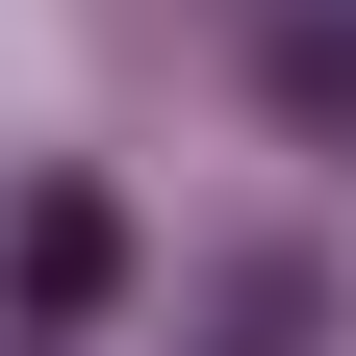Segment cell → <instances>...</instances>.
<instances>
[{"instance_id":"1","label":"cell","mask_w":356,"mask_h":356,"mask_svg":"<svg viewBox=\"0 0 356 356\" xmlns=\"http://www.w3.org/2000/svg\"><path fill=\"white\" fill-rule=\"evenodd\" d=\"M0 254H26V305H51V331H76V305L127 280V229H102V204H76V178H51V204H26V229H0Z\"/></svg>"}]
</instances>
